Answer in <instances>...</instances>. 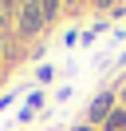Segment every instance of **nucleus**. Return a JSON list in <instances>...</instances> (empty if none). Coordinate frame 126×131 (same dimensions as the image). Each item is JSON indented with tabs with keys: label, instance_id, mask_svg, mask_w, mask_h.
<instances>
[{
	"label": "nucleus",
	"instance_id": "nucleus-1",
	"mask_svg": "<svg viewBox=\"0 0 126 131\" xmlns=\"http://www.w3.org/2000/svg\"><path fill=\"white\" fill-rule=\"evenodd\" d=\"M43 28H47V20H43L39 0H20V4H16V32H20L24 40H36Z\"/></svg>",
	"mask_w": 126,
	"mask_h": 131
},
{
	"label": "nucleus",
	"instance_id": "nucleus-2",
	"mask_svg": "<svg viewBox=\"0 0 126 131\" xmlns=\"http://www.w3.org/2000/svg\"><path fill=\"white\" fill-rule=\"evenodd\" d=\"M118 107V95L114 91H99V95L87 103V115H83V123H91V127H102L106 123V115Z\"/></svg>",
	"mask_w": 126,
	"mask_h": 131
},
{
	"label": "nucleus",
	"instance_id": "nucleus-3",
	"mask_svg": "<svg viewBox=\"0 0 126 131\" xmlns=\"http://www.w3.org/2000/svg\"><path fill=\"white\" fill-rule=\"evenodd\" d=\"M39 107H43V95H39V91H32L28 103H24V111H20V119L28 123V119H32V111H39Z\"/></svg>",
	"mask_w": 126,
	"mask_h": 131
},
{
	"label": "nucleus",
	"instance_id": "nucleus-4",
	"mask_svg": "<svg viewBox=\"0 0 126 131\" xmlns=\"http://www.w3.org/2000/svg\"><path fill=\"white\" fill-rule=\"evenodd\" d=\"M59 4H63V0H39V8H43V20H47V24L59 20Z\"/></svg>",
	"mask_w": 126,
	"mask_h": 131
},
{
	"label": "nucleus",
	"instance_id": "nucleus-5",
	"mask_svg": "<svg viewBox=\"0 0 126 131\" xmlns=\"http://www.w3.org/2000/svg\"><path fill=\"white\" fill-rule=\"evenodd\" d=\"M12 20H16V4L12 0H0V28H8Z\"/></svg>",
	"mask_w": 126,
	"mask_h": 131
},
{
	"label": "nucleus",
	"instance_id": "nucleus-6",
	"mask_svg": "<svg viewBox=\"0 0 126 131\" xmlns=\"http://www.w3.org/2000/svg\"><path fill=\"white\" fill-rule=\"evenodd\" d=\"M36 80H39V83H51V80H55V68H51V64L36 68Z\"/></svg>",
	"mask_w": 126,
	"mask_h": 131
},
{
	"label": "nucleus",
	"instance_id": "nucleus-7",
	"mask_svg": "<svg viewBox=\"0 0 126 131\" xmlns=\"http://www.w3.org/2000/svg\"><path fill=\"white\" fill-rule=\"evenodd\" d=\"M91 4H94V8H99V12H106V8H114V0H91Z\"/></svg>",
	"mask_w": 126,
	"mask_h": 131
},
{
	"label": "nucleus",
	"instance_id": "nucleus-8",
	"mask_svg": "<svg viewBox=\"0 0 126 131\" xmlns=\"http://www.w3.org/2000/svg\"><path fill=\"white\" fill-rule=\"evenodd\" d=\"M71 131H99V127H91V123H75Z\"/></svg>",
	"mask_w": 126,
	"mask_h": 131
},
{
	"label": "nucleus",
	"instance_id": "nucleus-9",
	"mask_svg": "<svg viewBox=\"0 0 126 131\" xmlns=\"http://www.w3.org/2000/svg\"><path fill=\"white\" fill-rule=\"evenodd\" d=\"M118 107H126V88H122V91H118Z\"/></svg>",
	"mask_w": 126,
	"mask_h": 131
},
{
	"label": "nucleus",
	"instance_id": "nucleus-10",
	"mask_svg": "<svg viewBox=\"0 0 126 131\" xmlns=\"http://www.w3.org/2000/svg\"><path fill=\"white\" fill-rule=\"evenodd\" d=\"M118 64H126V52H122V56H118Z\"/></svg>",
	"mask_w": 126,
	"mask_h": 131
},
{
	"label": "nucleus",
	"instance_id": "nucleus-11",
	"mask_svg": "<svg viewBox=\"0 0 126 131\" xmlns=\"http://www.w3.org/2000/svg\"><path fill=\"white\" fill-rule=\"evenodd\" d=\"M63 4H79V0H63Z\"/></svg>",
	"mask_w": 126,
	"mask_h": 131
},
{
	"label": "nucleus",
	"instance_id": "nucleus-12",
	"mask_svg": "<svg viewBox=\"0 0 126 131\" xmlns=\"http://www.w3.org/2000/svg\"><path fill=\"white\" fill-rule=\"evenodd\" d=\"M0 75H4V64H0Z\"/></svg>",
	"mask_w": 126,
	"mask_h": 131
}]
</instances>
